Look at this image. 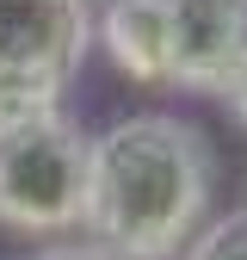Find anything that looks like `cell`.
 <instances>
[{
  "label": "cell",
  "mask_w": 247,
  "mask_h": 260,
  "mask_svg": "<svg viewBox=\"0 0 247 260\" xmlns=\"http://www.w3.org/2000/svg\"><path fill=\"white\" fill-rule=\"evenodd\" d=\"M216 143L179 112H130L93 137L80 236L111 260H179L216 217Z\"/></svg>",
  "instance_id": "cell-1"
},
{
  "label": "cell",
  "mask_w": 247,
  "mask_h": 260,
  "mask_svg": "<svg viewBox=\"0 0 247 260\" xmlns=\"http://www.w3.org/2000/svg\"><path fill=\"white\" fill-rule=\"evenodd\" d=\"M87 174H93V137L68 106L7 130L0 137V230L25 242L80 236Z\"/></svg>",
  "instance_id": "cell-2"
},
{
  "label": "cell",
  "mask_w": 247,
  "mask_h": 260,
  "mask_svg": "<svg viewBox=\"0 0 247 260\" xmlns=\"http://www.w3.org/2000/svg\"><path fill=\"white\" fill-rule=\"evenodd\" d=\"M87 56V0H0V137L68 106V87Z\"/></svg>",
  "instance_id": "cell-3"
},
{
  "label": "cell",
  "mask_w": 247,
  "mask_h": 260,
  "mask_svg": "<svg viewBox=\"0 0 247 260\" xmlns=\"http://www.w3.org/2000/svg\"><path fill=\"white\" fill-rule=\"evenodd\" d=\"M173 93H216L247 56V0H167Z\"/></svg>",
  "instance_id": "cell-4"
},
{
  "label": "cell",
  "mask_w": 247,
  "mask_h": 260,
  "mask_svg": "<svg viewBox=\"0 0 247 260\" xmlns=\"http://www.w3.org/2000/svg\"><path fill=\"white\" fill-rule=\"evenodd\" d=\"M93 44L105 62L136 87H173V31L167 0H99L93 7Z\"/></svg>",
  "instance_id": "cell-5"
},
{
  "label": "cell",
  "mask_w": 247,
  "mask_h": 260,
  "mask_svg": "<svg viewBox=\"0 0 247 260\" xmlns=\"http://www.w3.org/2000/svg\"><path fill=\"white\" fill-rule=\"evenodd\" d=\"M179 260H247V205L241 211H216L204 230L179 248Z\"/></svg>",
  "instance_id": "cell-6"
},
{
  "label": "cell",
  "mask_w": 247,
  "mask_h": 260,
  "mask_svg": "<svg viewBox=\"0 0 247 260\" xmlns=\"http://www.w3.org/2000/svg\"><path fill=\"white\" fill-rule=\"evenodd\" d=\"M25 260H111L105 248H93L87 236H62V242H37Z\"/></svg>",
  "instance_id": "cell-7"
},
{
  "label": "cell",
  "mask_w": 247,
  "mask_h": 260,
  "mask_svg": "<svg viewBox=\"0 0 247 260\" xmlns=\"http://www.w3.org/2000/svg\"><path fill=\"white\" fill-rule=\"evenodd\" d=\"M210 100H216V106H223V112H229V118H235V124L247 130V56L235 62V75H229L223 87H216V93H210Z\"/></svg>",
  "instance_id": "cell-8"
},
{
  "label": "cell",
  "mask_w": 247,
  "mask_h": 260,
  "mask_svg": "<svg viewBox=\"0 0 247 260\" xmlns=\"http://www.w3.org/2000/svg\"><path fill=\"white\" fill-rule=\"evenodd\" d=\"M87 7H99V0H87Z\"/></svg>",
  "instance_id": "cell-9"
}]
</instances>
